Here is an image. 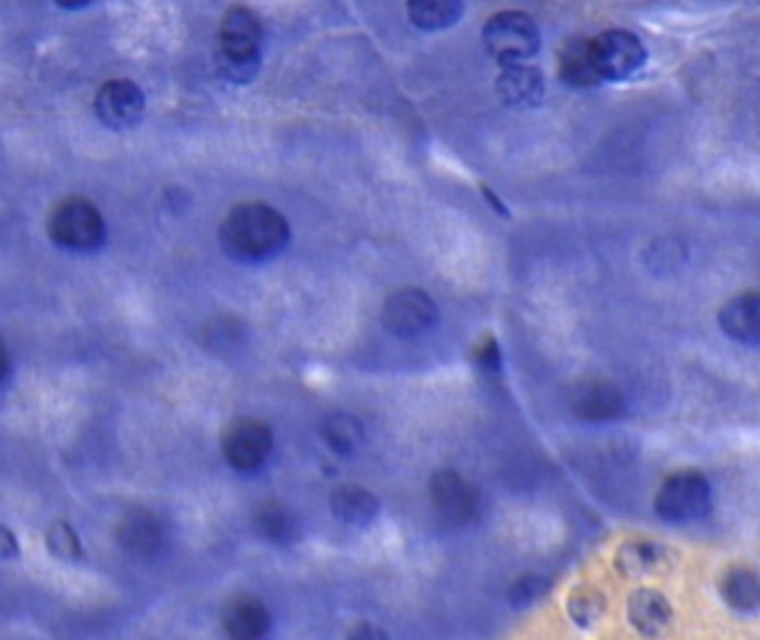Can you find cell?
I'll list each match as a JSON object with an SVG mask.
<instances>
[{"label": "cell", "instance_id": "obj_17", "mask_svg": "<svg viewBox=\"0 0 760 640\" xmlns=\"http://www.w3.org/2000/svg\"><path fill=\"white\" fill-rule=\"evenodd\" d=\"M496 89L504 102L514 107H534L543 100L545 80L536 67L507 65L496 80Z\"/></svg>", "mask_w": 760, "mask_h": 640}, {"label": "cell", "instance_id": "obj_25", "mask_svg": "<svg viewBox=\"0 0 760 640\" xmlns=\"http://www.w3.org/2000/svg\"><path fill=\"white\" fill-rule=\"evenodd\" d=\"M47 547L54 556L58 558H65V561H72V558H78L80 556V541L74 532L72 525L58 521L50 528L47 532Z\"/></svg>", "mask_w": 760, "mask_h": 640}, {"label": "cell", "instance_id": "obj_16", "mask_svg": "<svg viewBox=\"0 0 760 640\" xmlns=\"http://www.w3.org/2000/svg\"><path fill=\"white\" fill-rule=\"evenodd\" d=\"M116 539L120 547L137 556H150L161 547L163 530L148 509H132L118 521Z\"/></svg>", "mask_w": 760, "mask_h": 640}, {"label": "cell", "instance_id": "obj_4", "mask_svg": "<svg viewBox=\"0 0 760 640\" xmlns=\"http://www.w3.org/2000/svg\"><path fill=\"white\" fill-rule=\"evenodd\" d=\"M482 43L500 65H523L541 47L536 23L523 12H500L482 28Z\"/></svg>", "mask_w": 760, "mask_h": 640}, {"label": "cell", "instance_id": "obj_3", "mask_svg": "<svg viewBox=\"0 0 760 640\" xmlns=\"http://www.w3.org/2000/svg\"><path fill=\"white\" fill-rule=\"evenodd\" d=\"M656 514L665 523L701 521L712 509V487L698 469H681L667 476L656 491Z\"/></svg>", "mask_w": 760, "mask_h": 640}, {"label": "cell", "instance_id": "obj_19", "mask_svg": "<svg viewBox=\"0 0 760 640\" xmlns=\"http://www.w3.org/2000/svg\"><path fill=\"white\" fill-rule=\"evenodd\" d=\"M332 511L338 521L347 525H367L378 517L380 502L365 487L343 485L332 493Z\"/></svg>", "mask_w": 760, "mask_h": 640}, {"label": "cell", "instance_id": "obj_8", "mask_svg": "<svg viewBox=\"0 0 760 640\" xmlns=\"http://www.w3.org/2000/svg\"><path fill=\"white\" fill-rule=\"evenodd\" d=\"M430 500L438 521L447 528H463L476 517L480 496L458 471L441 469L430 478Z\"/></svg>", "mask_w": 760, "mask_h": 640}, {"label": "cell", "instance_id": "obj_10", "mask_svg": "<svg viewBox=\"0 0 760 640\" xmlns=\"http://www.w3.org/2000/svg\"><path fill=\"white\" fill-rule=\"evenodd\" d=\"M96 113L113 130L132 127L141 120L145 111V96L141 87L127 78H116L105 83L96 94Z\"/></svg>", "mask_w": 760, "mask_h": 640}, {"label": "cell", "instance_id": "obj_29", "mask_svg": "<svg viewBox=\"0 0 760 640\" xmlns=\"http://www.w3.org/2000/svg\"><path fill=\"white\" fill-rule=\"evenodd\" d=\"M14 556H19V541L6 525H0V558Z\"/></svg>", "mask_w": 760, "mask_h": 640}, {"label": "cell", "instance_id": "obj_27", "mask_svg": "<svg viewBox=\"0 0 760 640\" xmlns=\"http://www.w3.org/2000/svg\"><path fill=\"white\" fill-rule=\"evenodd\" d=\"M476 358L485 369H498L500 367V349L491 336L482 340V345L476 351Z\"/></svg>", "mask_w": 760, "mask_h": 640}, {"label": "cell", "instance_id": "obj_14", "mask_svg": "<svg viewBox=\"0 0 760 640\" xmlns=\"http://www.w3.org/2000/svg\"><path fill=\"white\" fill-rule=\"evenodd\" d=\"M629 622L648 638H661L674 622L670 600L656 589H637L627 600Z\"/></svg>", "mask_w": 760, "mask_h": 640}, {"label": "cell", "instance_id": "obj_6", "mask_svg": "<svg viewBox=\"0 0 760 640\" xmlns=\"http://www.w3.org/2000/svg\"><path fill=\"white\" fill-rule=\"evenodd\" d=\"M591 56L600 80H627L643 69L648 50L627 30H607L591 39Z\"/></svg>", "mask_w": 760, "mask_h": 640}, {"label": "cell", "instance_id": "obj_11", "mask_svg": "<svg viewBox=\"0 0 760 640\" xmlns=\"http://www.w3.org/2000/svg\"><path fill=\"white\" fill-rule=\"evenodd\" d=\"M220 625L231 640H263L272 629V614L261 598L236 594L222 605Z\"/></svg>", "mask_w": 760, "mask_h": 640}, {"label": "cell", "instance_id": "obj_21", "mask_svg": "<svg viewBox=\"0 0 760 640\" xmlns=\"http://www.w3.org/2000/svg\"><path fill=\"white\" fill-rule=\"evenodd\" d=\"M665 561L663 547L648 541L625 543L616 554V567L627 578H643L654 574Z\"/></svg>", "mask_w": 760, "mask_h": 640}, {"label": "cell", "instance_id": "obj_20", "mask_svg": "<svg viewBox=\"0 0 760 640\" xmlns=\"http://www.w3.org/2000/svg\"><path fill=\"white\" fill-rule=\"evenodd\" d=\"M723 600L736 611L760 607V574L749 567H731L720 581Z\"/></svg>", "mask_w": 760, "mask_h": 640}, {"label": "cell", "instance_id": "obj_5", "mask_svg": "<svg viewBox=\"0 0 760 640\" xmlns=\"http://www.w3.org/2000/svg\"><path fill=\"white\" fill-rule=\"evenodd\" d=\"M47 231L61 247L94 249L105 240V220L87 198L67 196L52 207Z\"/></svg>", "mask_w": 760, "mask_h": 640}, {"label": "cell", "instance_id": "obj_18", "mask_svg": "<svg viewBox=\"0 0 760 640\" xmlns=\"http://www.w3.org/2000/svg\"><path fill=\"white\" fill-rule=\"evenodd\" d=\"M558 72L572 87H596L602 83L594 65L591 41L583 36H574L563 43L558 50Z\"/></svg>", "mask_w": 760, "mask_h": 640}, {"label": "cell", "instance_id": "obj_28", "mask_svg": "<svg viewBox=\"0 0 760 640\" xmlns=\"http://www.w3.org/2000/svg\"><path fill=\"white\" fill-rule=\"evenodd\" d=\"M347 640H388V636L383 629L371 622H358L349 629Z\"/></svg>", "mask_w": 760, "mask_h": 640}, {"label": "cell", "instance_id": "obj_13", "mask_svg": "<svg viewBox=\"0 0 760 640\" xmlns=\"http://www.w3.org/2000/svg\"><path fill=\"white\" fill-rule=\"evenodd\" d=\"M574 414L589 423H607L625 412V399L618 388L605 380H585L572 399Z\"/></svg>", "mask_w": 760, "mask_h": 640}, {"label": "cell", "instance_id": "obj_26", "mask_svg": "<svg viewBox=\"0 0 760 640\" xmlns=\"http://www.w3.org/2000/svg\"><path fill=\"white\" fill-rule=\"evenodd\" d=\"M545 578L543 576H536V574H525L521 576L512 587H510V594H507V598H510V603L514 607H528L530 603H534L539 596H543V592L547 589L545 587Z\"/></svg>", "mask_w": 760, "mask_h": 640}, {"label": "cell", "instance_id": "obj_7", "mask_svg": "<svg viewBox=\"0 0 760 640\" xmlns=\"http://www.w3.org/2000/svg\"><path fill=\"white\" fill-rule=\"evenodd\" d=\"M225 460L238 471L259 469L274 449V436L268 423L259 419H238L227 425L222 441Z\"/></svg>", "mask_w": 760, "mask_h": 640}, {"label": "cell", "instance_id": "obj_23", "mask_svg": "<svg viewBox=\"0 0 760 640\" xmlns=\"http://www.w3.org/2000/svg\"><path fill=\"white\" fill-rule=\"evenodd\" d=\"M321 436L327 443V447L336 454H351L362 443L365 432L354 416L336 412L323 421Z\"/></svg>", "mask_w": 760, "mask_h": 640}, {"label": "cell", "instance_id": "obj_22", "mask_svg": "<svg viewBox=\"0 0 760 640\" xmlns=\"http://www.w3.org/2000/svg\"><path fill=\"white\" fill-rule=\"evenodd\" d=\"M408 12L416 28L436 32L454 25L463 14V6L456 0H416L410 3Z\"/></svg>", "mask_w": 760, "mask_h": 640}, {"label": "cell", "instance_id": "obj_30", "mask_svg": "<svg viewBox=\"0 0 760 640\" xmlns=\"http://www.w3.org/2000/svg\"><path fill=\"white\" fill-rule=\"evenodd\" d=\"M8 365H10V358H8V347H6L3 338H0V380H3V376L8 373Z\"/></svg>", "mask_w": 760, "mask_h": 640}, {"label": "cell", "instance_id": "obj_9", "mask_svg": "<svg viewBox=\"0 0 760 640\" xmlns=\"http://www.w3.org/2000/svg\"><path fill=\"white\" fill-rule=\"evenodd\" d=\"M436 303L416 288L394 292L383 305V325L397 336H416L436 323Z\"/></svg>", "mask_w": 760, "mask_h": 640}, {"label": "cell", "instance_id": "obj_24", "mask_svg": "<svg viewBox=\"0 0 760 640\" xmlns=\"http://www.w3.org/2000/svg\"><path fill=\"white\" fill-rule=\"evenodd\" d=\"M567 611L576 625L591 627L600 620V616L605 611V598L598 589L580 585V587L572 589V594L567 598Z\"/></svg>", "mask_w": 760, "mask_h": 640}, {"label": "cell", "instance_id": "obj_12", "mask_svg": "<svg viewBox=\"0 0 760 640\" xmlns=\"http://www.w3.org/2000/svg\"><path fill=\"white\" fill-rule=\"evenodd\" d=\"M725 336L742 345H760V292H742L727 301L718 312Z\"/></svg>", "mask_w": 760, "mask_h": 640}, {"label": "cell", "instance_id": "obj_1", "mask_svg": "<svg viewBox=\"0 0 760 640\" xmlns=\"http://www.w3.org/2000/svg\"><path fill=\"white\" fill-rule=\"evenodd\" d=\"M290 242L285 216L265 203H242L234 207L220 225V245L240 263L274 259Z\"/></svg>", "mask_w": 760, "mask_h": 640}, {"label": "cell", "instance_id": "obj_15", "mask_svg": "<svg viewBox=\"0 0 760 640\" xmlns=\"http://www.w3.org/2000/svg\"><path fill=\"white\" fill-rule=\"evenodd\" d=\"M253 532L259 539L274 545H292L301 539L303 525L296 511L281 500H265L253 509Z\"/></svg>", "mask_w": 760, "mask_h": 640}, {"label": "cell", "instance_id": "obj_2", "mask_svg": "<svg viewBox=\"0 0 760 640\" xmlns=\"http://www.w3.org/2000/svg\"><path fill=\"white\" fill-rule=\"evenodd\" d=\"M261 41L263 28L259 17L247 8H231L225 14L218 34V72L236 85L257 78L261 67Z\"/></svg>", "mask_w": 760, "mask_h": 640}]
</instances>
